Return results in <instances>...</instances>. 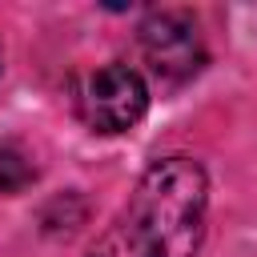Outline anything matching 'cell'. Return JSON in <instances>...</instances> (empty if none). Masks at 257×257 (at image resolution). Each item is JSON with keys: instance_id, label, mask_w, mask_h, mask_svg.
<instances>
[{"instance_id": "6da1fadb", "label": "cell", "mask_w": 257, "mask_h": 257, "mask_svg": "<svg viewBox=\"0 0 257 257\" xmlns=\"http://www.w3.org/2000/svg\"><path fill=\"white\" fill-rule=\"evenodd\" d=\"M209 177L193 157H165L145 169L88 257H197L205 237Z\"/></svg>"}, {"instance_id": "7a4b0ae2", "label": "cell", "mask_w": 257, "mask_h": 257, "mask_svg": "<svg viewBox=\"0 0 257 257\" xmlns=\"http://www.w3.org/2000/svg\"><path fill=\"white\" fill-rule=\"evenodd\" d=\"M149 108V84L128 64H104L76 88V112L96 133H124Z\"/></svg>"}, {"instance_id": "3957f363", "label": "cell", "mask_w": 257, "mask_h": 257, "mask_svg": "<svg viewBox=\"0 0 257 257\" xmlns=\"http://www.w3.org/2000/svg\"><path fill=\"white\" fill-rule=\"evenodd\" d=\"M141 52L149 60V72L165 84H185L205 64V40L193 20V12L161 8L141 20Z\"/></svg>"}, {"instance_id": "277c9868", "label": "cell", "mask_w": 257, "mask_h": 257, "mask_svg": "<svg viewBox=\"0 0 257 257\" xmlns=\"http://www.w3.org/2000/svg\"><path fill=\"white\" fill-rule=\"evenodd\" d=\"M36 181L32 153L20 141H0V193H24Z\"/></svg>"}]
</instances>
